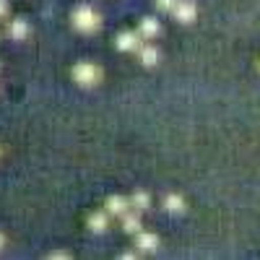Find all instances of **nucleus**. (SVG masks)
Here are the masks:
<instances>
[{
	"instance_id": "3",
	"label": "nucleus",
	"mask_w": 260,
	"mask_h": 260,
	"mask_svg": "<svg viewBox=\"0 0 260 260\" xmlns=\"http://www.w3.org/2000/svg\"><path fill=\"white\" fill-rule=\"evenodd\" d=\"M115 47L120 52H138L143 47V37L138 31H120L115 37Z\"/></svg>"
},
{
	"instance_id": "13",
	"label": "nucleus",
	"mask_w": 260,
	"mask_h": 260,
	"mask_svg": "<svg viewBox=\"0 0 260 260\" xmlns=\"http://www.w3.org/2000/svg\"><path fill=\"white\" fill-rule=\"evenodd\" d=\"M164 211H169V213H180V211H185V201H182V195L169 192L167 198H164Z\"/></svg>"
},
{
	"instance_id": "11",
	"label": "nucleus",
	"mask_w": 260,
	"mask_h": 260,
	"mask_svg": "<svg viewBox=\"0 0 260 260\" xmlns=\"http://www.w3.org/2000/svg\"><path fill=\"white\" fill-rule=\"evenodd\" d=\"M138 57H141V62L146 65V68H154V65L161 60V52H159L154 45H143V47L138 50Z\"/></svg>"
},
{
	"instance_id": "10",
	"label": "nucleus",
	"mask_w": 260,
	"mask_h": 260,
	"mask_svg": "<svg viewBox=\"0 0 260 260\" xmlns=\"http://www.w3.org/2000/svg\"><path fill=\"white\" fill-rule=\"evenodd\" d=\"M107 226H110V213H107V208L89 216V229H91V232L102 234V232H107Z\"/></svg>"
},
{
	"instance_id": "16",
	"label": "nucleus",
	"mask_w": 260,
	"mask_h": 260,
	"mask_svg": "<svg viewBox=\"0 0 260 260\" xmlns=\"http://www.w3.org/2000/svg\"><path fill=\"white\" fill-rule=\"evenodd\" d=\"M6 247V237H3V232H0V250Z\"/></svg>"
},
{
	"instance_id": "8",
	"label": "nucleus",
	"mask_w": 260,
	"mask_h": 260,
	"mask_svg": "<svg viewBox=\"0 0 260 260\" xmlns=\"http://www.w3.org/2000/svg\"><path fill=\"white\" fill-rule=\"evenodd\" d=\"M120 219H122V229L127 234H138L141 232V211H136V208L133 211H125Z\"/></svg>"
},
{
	"instance_id": "7",
	"label": "nucleus",
	"mask_w": 260,
	"mask_h": 260,
	"mask_svg": "<svg viewBox=\"0 0 260 260\" xmlns=\"http://www.w3.org/2000/svg\"><path fill=\"white\" fill-rule=\"evenodd\" d=\"M125 211H130V198H125V195H110L107 198V213L110 216H122Z\"/></svg>"
},
{
	"instance_id": "5",
	"label": "nucleus",
	"mask_w": 260,
	"mask_h": 260,
	"mask_svg": "<svg viewBox=\"0 0 260 260\" xmlns=\"http://www.w3.org/2000/svg\"><path fill=\"white\" fill-rule=\"evenodd\" d=\"M6 31H8V37H13L16 42H21V39H26V37H29L31 26H29V21H26V18H13V21H8Z\"/></svg>"
},
{
	"instance_id": "9",
	"label": "nucleus",
	"mask_w": 260,
	"mask_h": 260,
	"mask_svg": "<svg viewBox=\"0 0 260 260\" xmlns=\"http://www.w3.org/2000/svg\"><path fill=\"white\" fill-rule=\"evenodd\" d=\"M159 31H161V24H159L154 16H146V18L141 21V26H138V34H141L143 39H154V37H159Z\"/></svg>"
},
{
	"instance_id": "6",
	"label": "nucleus",
	"mask_w": 260,
	"mask_h": 260,
	"mask_svg": "<svg viewBox=\"0 0 260 260\" xmlns=\"http://www.w3.org/2000/svg\"><path fill=\"white\" fill-rule=\"evenodd\" d=\"M136 247L138 250H143V252H154L156 247H159V237L154 234V232H138L136 234Z\"/></svg>"
},
{
	"instance_id": "2",
	"label": "nucleus",
	"mask_w": 260,
	"mask_h": 260,
	"mask_svg": "<svg viewBox=\"0 0 260 260\" xmlns=\"http://www.w3.org/2000/svg\"><path fill=\"white\" fill-rule=\"evenodd\" d=\"M73 81L78 86H96L102 81V71L94 62H78L73 68Z\"/></svg>"
},
{
	"instance_id": "12",
	"label": "nucleus",
	"mask_w": 260,
	"mask_h": 260,
	"mask_svg": "<svg viewBox=\"0 0 260 260\" xmlns=\"http://www.w3.org/2000/svg\"><path fill=\"white\" fill-rule=\"evenodd\" d=\"M151 206V195L146 190H136L133 195H130V208H136V211H148Z\"/></svg>"
},
{
	"instance_id": "17",
	"label": "nucleus",
	"mask_w": 260,
	"mask_h": 260,
	"mask_svg": "<svg viewBox=\"0 0 260 260\" xmlns=\"http://www.w3.org/2000/svg\"><path fill=\"white\" fill-rule=\"evenodd\" d=\"M257 68H260V62H257Z\"/></svg>"
},
{
	"instance_id": "1",
	"label": "nucleus",
	"mask_w": 260,
	"mask_h": 260,
	"mask_svg": "<svg viewBox=\"0 0 260 260\" xmlns=\"http://www.w3.org/2000/svg\"><path fill=\"white\" fill-rule=\"evenodd\" d=\"M73 26L81 31V34H94L99 29V13L91 8V6H78L71 16Z\"/></svg>"
},
{
	"instance_id": "15",
	"label": "nucleus",
	"mask_w": 260,
	"mask_h": 260,
	"mask_svg": "<svg viewBox=\"0 0 260 260\" xmlns=\"http://www.w3.org/2000/svg\"><path fill=\"white\" fill-rule=\"evenodd\" d=\"M8 16V3H6V0H0V21H3Z\"/></svg>"
},
{
	"instance_id": "4",
	"label": "nucleus",
	"mask_w": 260,
	"mask_h": 260,
	"mask_svg": "<svg viewBox=\"0 0 260 260\" xmlns=\"http://www.w3.org/2000/svg\"><path fill=\"white\" fill-rule=\"evenodd\" d=\"M195 16H198V6L192 0H177L175 11H172V18L180 21V24H192Z\"/></svg>"
},
{
	"instance_id": "14",
	"label": "nucleus",
	"mask_w": 260,
	"mask_h": 260,
	"mask_svg": "<svg viewBox=\"0 0 260 260\" xmlns=\"http://www.w3.org/2000/svg\"><path fill=\"white\" fill-rule=\"evenodd\" d=\"M175 6H177V0H156V11L169 13V16H172V11H175Z\"/></svg>"
}]
</instances>
